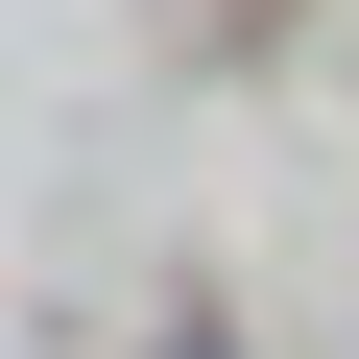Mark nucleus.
Instances as JSON below:
<instances>
[{
    "label": "nucleus",
    "mask_w": 359,
    "mask_h": 359,
    "mask_svg": "<svg viewBox=\"0 0 359 359\" xmlns=\"http://www.w3.org/2000/svg\"><path fill=\"white\" fill-rule=\"evenodd\" d=\"M168 359H240V335H216V311H192V335H168Z\"/></svg>",
    "instance_id": "1"
}]
</instances>
